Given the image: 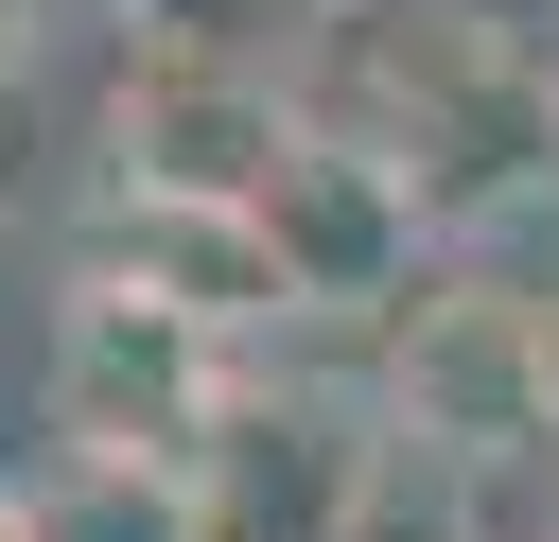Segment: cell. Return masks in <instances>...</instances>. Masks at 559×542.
<instances>
[{
  "label": "cell",
  "mask_w": 559,
  "mask_h": 542,
  "mask_svg": "<svg viewBox=\"0 0 559 542\" xmlns=\"http://www.w3.org/2000/svg\"><path fill=\"white\" fill-rule=\"evenodd\" d=\"M367 472H384V437L332 402H227L175 455L192 542H367Z\"/></svg>",
  "instance_id": "2"
},
{
  "label": "cell",
  "mask_w": 559,
  "mask_h": 542,
  "mask_svg": "<svg viewBox=\"0 0 559 542\" xmlns=\"http://www.w3.org/2000/svg\"><path fill=\"white\" fill-rule=\"evenodd\" d=\"M245 245H262V297H332V315H367V297L419 280V210L349 140H280L262 192H245Z\"/></svg>",
  "instance_id": "3"
},
{
  "label": "cell",
  "mask_w": 559,
  "mask_h": 542,
  "mask_svg": "<svg viewBox=\"0 0 559 542\" xmlns=\"http://www.w3.org/2000/svg\"><path fill=\"white\" fill-rule=\"evenodd\" d=\"M227 402H245V367H227V315L210 297L87 280L52 315V437H87V455H192Z\"/></svg>",
  "instance_id": "1"
},
{
  "label": "cell",
  "mask_w": 559,
  "mask_h": 542,
  "mask_svg": "<svg viewBox=\"0 0 559 542\" xmlns=\"http://www.w3.org/2000/svg\"><path fill=\"white\" fill-rule=\"evenodd\" d=\"M280 140H297V122L262 105V70H227V52H192V35H157V52L122 70V175H140V210H245Z\"/></svg>",
  "instance_id": "4"
},
{
  "label": "cell",
  "mask_w": 559,
  "mask_h": 542,
  "mask_svg": "<svg viewBox=\"0 0 559 542\" xmlns=\"http://www.w3.org/2000/svg\"><path fill=\"white\" fill-rule=\"evenodd\" d=\"M0 87H17V0H0Z\"/></svg>",
  "instance_id": "7"
},
{
  "label": "cell",
  "mask_w": 559,
  "mask_h": 542,
  "mask_svg": "<svg viewBox=\"0 0 559 542\" xmlns=\"http://www.w3.org/2000/svg\"><path fill=\"white\" fill-rule=\"evenodd\" d=\"M402 420L454 437V455L542 437V420H559V332H542L524 297H419V332H402Z\"/></svg>",
  "instance_id": "5"
},
{
  "label": "cell",
  "mask_w": 559,
  "mask_h": 542,
  "mask_svg": "<svg viewBox=\"0 0 559 542\" xmlns=\"http://www.w3.org/2000/svg\"><path fill=\"white\" fill-rule=\"evenodd\" d=\"M0 542H192V490H175V455H52L17 507H0Z\"/></svg>",
  "instance_id": "6"
}]
</instances>
